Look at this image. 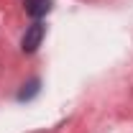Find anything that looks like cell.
<instances>
[{"instance_id": "cell-2", "label": "cell", "mask_w": 133, "mask_h": 133, "mask_svg": "<svg viewBox=\"0 0 133 133\" xmlns=\"http://www.w3.org/2000/svg\"><path fill=\"white\" fill-rule=\"evenodd\" d=\"M49 8H51L49 0H26V10H28V16H33V18L46 16Z\"/></svg>"}, {"instance_id": "cell-1", "label": "cell", "mask_w": 133, "mask_h": 133, "mask_svg": "<svg viewBox=\"0 0 133 133\" xmlns=\"http://www.w3.org/2000/svg\"><path fill=\"white\" fill-rule=\"evenodd\" d=\"M44 33H46V26L41 23V21H36L31 23L26 33H23V41H21V49L26 51V54H33V51L41 46V41H44Z\"/></svg>"}]
</instances>
